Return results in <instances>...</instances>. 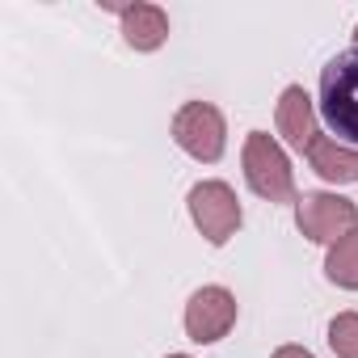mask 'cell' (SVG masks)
I'll return each instance as SVG.
<instances>
[{
    "label": "cell",
    "instance_id": "3",
    "mask_svg": "<svg viewBox=\"0 0 358 358\" xmlns=\"http://www.w3.org/2000/svg\"><path fill=\"white\" fill-rule=\"evenodd\" d=\"M186 207H190V220H194V228L203 232V241L215 245V249L228 245V241L241 232V220H245L241 199H236V190H232L228 182H220V177L199 182V186L190 190Z\"/></svg>",
    "mask_w": 358,
    "mask_h": 358
},
{
    "label": "cell",
    "instance_id": "5",
    "mask_svg": "<svg viewBox=\"0 0 358 358\" xmlns=\"http://www.w3.org/2000/svg\"><path fill=\"white\" fill-rule=\"evenodd\" d=\"M295 224H299V232L312 245H329L333 249L341 236H350L358 228V203H350L341 194H329V190H312V194H299Z\"/></svg>",
    "mask_w": 358,
    "mask_h": 358
},
{
    "label": "cell",
    "instance_id": "1",
    "mask_svg": "<svg viewBox=\"0 0 358 358\" xmlns=\"http://www.w3.org/2000/svg\"><path fill=\"white\" fill-rule=\"evenodd\" d=\"M320 118L337 139L358 148V47L320 68Z\"/></svg>",
    "mask_w": 358,
    "mask_h": 358
},
{
    "label": "cell",
    "instance_id": "7",
    "mask_svg": "<svg viewBox=\"0 0 358 358\" xmlns=\"http://www.w3.org/2000/svg\"><path fill=\"white\" fill-rule=\"evenodd\" d=\"M274 122H278V135L287 139V148H295V152H308L312 139L320 135L316 131V106H312V97H308L303 85H287L278 93Z\"/></svg>",
    "mask_w": 358,
    "mask_h": 358
},
{
    "label": "cell",
    "instance_id": "14",
    "mask_svg": "<svg viewBox=\"0 0 358 358\" xmlns=\"http://www.w3.org/2000/svg\"><path fill=\"white\" fill-rule=\"evenodd\" d=\"M354 47H358V26H354Z\"/></svg>",
    "mask_w": 358,
    "mask_h": 358
},
{
    "label": "cell",
    "instance_id": "11",
    "mask_svg": "<svg viewBox=\"0 0 358 358\" xmlns=\"http://www.w3.org/2000/svg\"><path fill=\"white\" fill-rule=\"evenodd\" d=\"M329 350L337 358H358V312H337L329 320Z\"/></svg>",
    "mask_w": 358,
    "mask_h": 358
},
{
    "label": "cell",
    "instance_id": "10",
    "mask_svg": "<svg viewBox=\"0 0 358 358\" xmlns=\"http://www.w3.org/2000/svg\"><path fill=\"white\" fill-rule=\"evenodd\" d=\"M324 278L341 291H358V228L341 236L324 257Z\"/></svg>",
    "mask_w": 358,
    "mask_h": 358
},
{
    "label": "cell",
    "instance_id": "2",
    "mask_svg": "<svg viewBox=\"0 0 358 358\" xmlns=\"http://www.w3.org/2000/svg\"><path fill=\"white\" fill-rule=\"evenodd\" d=\"M241 164H245V182H249V190H253L257 199H266V203H299L291 156L282 152V143H278L274 135L249 131V135H245Z\"/></svg>",
    "mask_w": 358,
    "mask_h": 358
},
{
    "label": "cell",
    "instance_id": "4",
    "mask_svg": "<svg viewBox=\"0 0 358 358\" xmlns=\"http://www.w3.org/2000/svg\"><path fill=\"white\" fill-rule=\"evenodd\" d=\"M173 143L182 148L186 156L215 164L228 148V122L220 114V106L211 101H186L182 110L173 114Z\"/></svg>",
    "mask_w": 358,
    "mask_h": 358
},
{
    "label": "cell",
    "instance_id": "8",
    "mask_svg": "<svg viewBox=\"0 0 358 358\" xmlns=\"http://www.w3.org/2000/svg\"><path fill=\"white\" fill-rule=\"evenodd\" d=\"M118 22H122V43L139 55L148 51H160L164 38H169V13L160 5H148V0H135V5H122L118 9Z\"/></svg>",
    "mask_w": 358,
    "mask_h": 358
},
{
    "label": "cell",
    "instance_id": "13",
    "mask_svg": "<svg viewBox=\"0 0 358 358\" xmlns=\"http://www.w3.org/2000/svg\"><path fill=\"white\" fill-rule=\"evenodd\" d=\"M169 358H190V354H169Z\"/></svg>",
    "mask_w": 358,
    "mask_h": 358
},
{
    "label": "cell",
    "instance_id": "12",
    "mask_svg": "<svg viewBox=\"0 0 358 358\" xmlns=\"http://www.w3.org/2000/svg\"><path fill=\"white\" fill-rule=\"evenodd\" d=\"M270 358H316L312 350H303V345H278Z\"/></svg>",
    "mask_w": 358,
    "mask_h": 358
},
{
    "label": "cell",
    "instance_id": "6",
    "mask_svg": "<svg viewBox=\"0 0 358 358\" xmlns=\"http://www.w3.org/2000/svg\"><path fill=\"white\" fill-rule=\"evenodd\" d=\"M236 324V295L228 287H199L186 303V337L199 345H215Z\"/></svg>",
    "mask_w": 358,
    "mask_h": 358
},
{
    "label": "cell",
    "instance_id": "9",
    "mask_svg": "<svg viewBox=\"0 0 358 358\" xmlns=\"http://www.w3.org/2000/svg\"><path fill=\"white\" fill-rule=\"evenodd\" d=\"M303 156H308V164L324 177L329 186H350V182H358V148H345V143H337V139H329V135H316Z\"/></svg>",
    "mask_w": 358,
    "mask_h": 358
}]
</instances>
